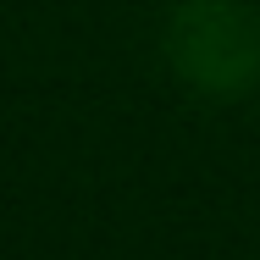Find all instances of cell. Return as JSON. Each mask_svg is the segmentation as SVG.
I'll return each mask as SVG.
<instances>
[{
	"label": "cell",
	"instance_id": "obj_1",
	"mask_svg": "<svg viewBox=\"0 0 260 260\" xmlns=\"http://www.w3.org/2000/svg\"><path fill=\"white\" fill-rule=\"evenodd\" d=\"M166 55L200 94H249L260 83V17L244 0H183L166 22Z\"/></svg>",
	"mask_w": 260,
	"mask_h": 260
}]
</instances>
